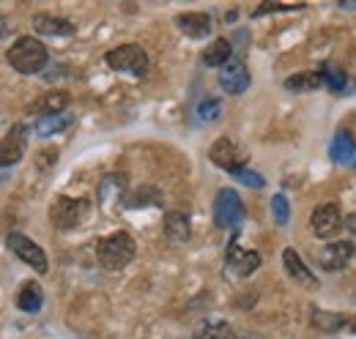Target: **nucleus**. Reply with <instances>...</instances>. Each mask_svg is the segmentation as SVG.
Listing matches in <instances>:
<instances>
[{
	"instance_id": "f257e3e1",
	"label": "nucleus",
	"mask_w": 356,
	"mask_h": 339,
	"mask_svg": "<svg viewBox=\"0 0 356 339\" xmlns=\"http://www.w3.org/2000/svg\"><path fill=\"white\" fill-rule=\"evenodd\" d=\"M134 254H137V244H134V238L127 230H115V233H110L107 238H102L96 244V260L107 271L127 268L134 260Z\"/></svg>"
},
{
	"instance_id": "f03ea898",
	"label": "nucleus",
	"mask_w": 356,
	"mask_h": 339,
	"mask_svg": "<svg viewBox=\"0 0 356 339\" xmlns=\"http://www.w3.org/2000/svg\"><path fill=\"white\" fill-rule=\"evenodd\" d=\"M6 60H8V66H11L14 72H19V74H39L47 66V60H49V52H47V47L39 42V39H33V36H19L17 42L8 47Z\"/></svg>"
},
{
	"instance_id": "7ed1b4c3",
	"label": "nucleus",
	"mask_w": 356,
	"mask_h": 339,
	"mask_svg": "<svg viewBox=\"0 0 356 339\" xmlns=\"http://www.w3.org/2000/svg\"><path fill=\"white\" fill-rule=\"evenodd\" d=\"M244 216H247V211H244V203H241L238 192L230 189V186L220 189L217 197H214V224L220 230H236L244 222Z\"/></svg>"
},
{
	"instance_id": "20e7f679",
	"label": "nucleus",
	"mask_w": 356,
	"mask_h": 339,
	"mask_svg": "<svg viewBox=\"0 0 356 339\" xmlns=\"http://www.w3.org/2000/svg\"><path fill=\"white\" fill-rule=\"evenodd\" d=\"M107 66L115 69V72H127V74H134V77H143L145 69H148V55L143 47L137 44H121L115 49H110L104 55Z\"/></svg>"
},
{
	"instance_id": "39448f33",
	"label": "nucleus",
	"mask_w": 356,
	"mask_h": 339,
	"mask_svg": "<svg viewBox=\"0 0 356 339\" xmlns=\"http://www.w3.org/2000/svg\"><path fill=\"white\" fill-rule=\"evenodd\" d=\"M88 213V203L83 197H55L49 206V222L58 230H74Z\"/></svg>"
},
{
	"instance_id": "423d86ee",
	"label": "nucleus",
	"mask_w": 356,
	"mask_h": 339,
	"mask_svg": "<svg viewBox=\"0 0 356 339\" xmlns=\"http://www.w3.org/2000/svg\"><path fill=\"white\" fill-rule=\"evenodd\" d=\"M209 159L217 165V167L227 170L230 175L233 172H238V170H244L247 165V151L236 142V140H230V137H220L214 145H211V151H209Z\"/></svg>"
},
{
	"instance_id": "0eeeda50",
	"label": "nucleus",
	"mask_w": 356,
	"mask_h": 339,
	"mask_svg": "<svg viewBox=\"0 0 356 339\" xmlns=\"http://www.w3.org/2000/svg\"><path fill=\"white\" fill-rule=\"evenodd\" d=\"M258 265H261V254L258 252L241 249L236 238L227 244V252H225V274H227V276H233V279H244V276L255 274Z\"/></svg>"
},
{
	"instance_id": "6e6552de",
	"label": "nucleus",
	"mask_w": 356,
	"mask_h": 339,
	"mask_svg": "<svg viewBox=\"0 0 356 339\" xmlns=\"http://www.w3.org/2000/svg\"><path fill=\"white\" fill-rule=\"evenodd\" d=\"M6 244H8V249L17 254L22 263H28L36 274H47L49 263H47L44 249H42L36 241H31V238H28V235H22V233H8Z\"/></svg>"
},
{
	"instance_id": "1a4fd4ad",
	"label": "nucleus",
	"mask_w": 356,
	"mask_h": 339,
	"mask_svg": "<svg viewBox=\"0 0 356 339\" xmlns=\"http://www.w3.org/2000/svg\"><path fill=\"white\" fill-rule=\"evenodd\" d=\"M28 151V126L17 124L3 140H0V167L17 165Z\"/></svg>"
},
{
	"instance_id": "9d476101",
	"label": "nucleus",
	"mask_w": 356,
	"mask_h": 339,
	"mask_svg": "<svg viewBox=\"0 0 356 339\" xmlns=\"http://www.w3.org/2000/svg\"><path fill=\"white\" fill-rule=\"evenodd\" d=\"M250 83H252L250 69L241 60H230L227 66L220 69V88H222L225 93H230V96H241L250 88Z\"/></svg>"
},
{
	"instance_id": "9b49d317",
	"label": "nucleus",
	"mask_w": 356,
	"mask_h": 339,
	"mask_svg": "<svg viewBox=\"0 0 356 339\" xmlns=\"http://www.w3.org/2000/svg\"><path fill=\"white\" fill-rule=\"evenodd\" d=\"M340 224H343V216H340V208H337L334 203H329V206H318L310 216V227L318 238H329V235H334V233L340 230Z\"/></svg>"
},
{
	"instance_id": "f8f14e48",
	"label": "nucleus",
	"mask_w": 356,
	"mask_h": 339,
	"mask_svg": "<svg viewBox=\"0 0 356 339\" xmlns=\"http://www.w3.org/2000/svg\"><path fill=\"white\" fill-rule=\"evenodd\" d=\"M351 257H354V244L351 241H334V244H326L318 252V260H321L323 271H340V268L348 265Z\"/></svg>"
},
{
	"instance_id": "ddd939ff",
	"label": "nucleus",
	"mask_w": 356,
	"mask_h": 339,
	"mask_svg": "<svg viewBox=\"0 0 356 339\" xmlns=\"http://www.w3.org/2000/svg\"><path fill=\"white\" fill-rule=\"evenodd\" d=\"M282 265H285L288 276H291V279H293L299 288H307V290H315V288H318L315 274L307 268V263L299 257V252H296V249H285V252H282Z\"/></svg>"
},
{
	"instance_id": "4468645a",
	"label": "nucleus",
	"mask_w": 356,
	"mask_h": 339,
	"mask_svg": "<svg viewBox=\"0 0 356 339\" xmlns=\"http://www.w3.org/2000/svg\"><path fill=\"white\" fill-rule=\"evenodd\" d=\"M178 31L189 39H206L211 33V17L203 14V11H186V14H178L176 17Z\"/></svg>"
},
{
	"instance_id": "2eb2a0df",
	"label": "nucleus",
	"mask_w": 356,
	"mask_h": 339,
	"mask_svg": "<svg viewBox=\"0 0 356 339\" xmlns=\"http://www.w3.org/2000/svg\"><path fill=\"white\" fill-rule=\"evenodd\" d=\"M96 195H99V206L102 208H110L113 203L124 200V195H127V178L124 175H104L102 183H99V189H96Z\"/></svg>"
},
{
	"instance_id": "dca6fc26",
	"label": "nucleus",
	"mask_w": 356,
	"mask_h": 339,
	"mask_svg": "<svg viewBox=\"0 0 356 339\" xmlns=\"http://www.w3.org/2000/svg\"><path fill=\"white\" fill-rule=\"evenodd\" d=\"M33 28L42 36H72L74 25L63 17H52V14H33Z\"/></svg>"
},
{
	"instance_id": "f3484780",
	"label": "nucleus",
	"mask_w": 356,
	"mask_h": 339,
	"mask_svg": "<svg viewBox=\"0 0 356 339\" xmlns=\"http://www.w3.org/2000/svg\"><path fill=\"white\" fill-rule=\"evenodd\" d=\"M329 156L337 162V165H351L356 162V140L351 131H337L332 145H329Z\"/></svg>"
},
{
	"instance_id": "a211bd4d",
	"label": "nucleus",
	"mask_w": 356,
	"mask_h": 339,
	"mask_svg": "<svg viewBox=\"0 0 356 339\" xmlns=\"http://www.w3.org/2000/svg\"><path fill=\"white\" fill-rule=\"evenodd\" d=\"M165 235L170 244H184L189 238V216L184 211L165 213Z\"/></svg>"
},
{
	"instance_id": "6ab92c4d",
	"label": "nucleus",
	"mask_w": 356,
	"mask_h": 339,
	"mask_svg": "<svg viewBox=\"0 0 356 339\" xmlns=\"http://www.w3.org/2000/svg\"><path fill=\"white\" fill-rule=\"evenodd\" d=\"M72 124H74V115H72V113L39 115V121H36V134H39V137H52V134H60L63 129H69Z\"/></svg>"
},
{
	"instance_id": "aec40b11",
	"label": "nucleus",
	"mask_w": 356,
	"mask_h": 339,
	"mask_svg": "<svg viewBox=\"0 0 356 339\" xmlns=\"http://www.w3.org/2000/svg\"><path fill=\"white\" fill-rule=\"evenodd\" d=\"M312 329L323 331V334H334V331H343L351 320L346 315H337V312H321V309H312Z\"/></svg>"
},
{
	"instance_id": "412c9836",
	"label": "nucleus",
	"mask_w": 356,
	"mask_h": 339,
	"mask_svg": "<svg viewBox=\"0 0 356 339\" xmlns=\"http://www.w3.org/2000/svg\"><path fill=\"white\" fill-rule=\"evenodd\" d=\"M17 306H19L22 312L36 315V312L44 306V293H42V288H39L36 282H25L22 290L17 293Z\"/></svg>"
},
{
	"instance_id": "4be33fe9",
	"label": "nucleus",
	"mask_w": 356,
	"mask_h": 339,
	"mask_svg": "<svg viewBox=\"0 0 356 339\" xmlns=\"http://www.w3.org/2000/svg\"><path fill=\"white\" fill-rule=\"evenodd\" d=\"M230 55H233V44L227 42V39H214L211 47H206V52H203V63L206 66H227L230 63Z\"/></svg>"
},
{
	"instance_id": "5701e85b",
	"label": "nucleus",
	"mask_w": 356,
	"mask_h": 339,
	"mask_svg": "<svg viewBox=\"0 0 356 339\" xmlns=\"http://www.w3.org/2000/svg\"><path fill=\"white\" fill-rule=\"evenodd\" d=\"M321 74L318 72H302V74H293L285 80V90H293V93H310L321 88Z\"/></svg>"
},
{
	"instance_id": "b1692460",
	"label": "nucleus",
	"mask_w": 356,
	"mask_h": 339,
	"mask_svg": "<svg viewBox=\"0 0 356 339\" xmlns=\"http://www.w3.org/2000/svg\"><path fill=\"white\" fill-rule=\"evenodd\" d=\"M318 74H321V83L326 85L329 90H334V93H343L346 90V72L343 69H337V66H332V63H323V66H318Z\"/></svg>"
},
{
	"instance_id": "393cba45",
	"label": "nucleus",
	"mask_w": 356,
	"mask_h": 339,
	"mask_svg": "<svg viewBox=\"0 0 356 339\" xmlns=\"http://www.w3.org/2000/svg\"><path fill=\"white\" fill-rule=\"evenodd\" d=\"M195 339H236V331H233L230 323L214 320V323H203V326L195 331Z\"/></svg>"
},
{
	"instance_id": "a878e982",
	"label": "nucleus",
	"mask_w": 356,
	"mask_h": 339,
	"mask_svg": "<svg viewBox=\"0 0 356 339\" xmlns=\"http://www.w3.org/2000/svg\"><path fill=\"white\" fill-rule=\"evenodd\" d=\"M66 104H69V93L55 90V93H47L44 99L36 104V110H42L44 115H55V113H66Z\"/></svg>"
},
{
	"instance_id": "bb28decb",
	"label": "nucleus",
	"mask_w": 356,
	"mask_h": 339,
	"mask_svg": "<svg viewBox=\"0 0 356 339\" xmlns=\"http://www.w3.org/2000/svg\"><path fill=\"white\" fill-rule=\"evenodd\" d=\"M162 203V195L154 189V186H143L134 192V197L129 200V208H143V206H159Z\"/></svg>"
},
{
	"instance_id": "cd10ccee",
	"label": "nucleus",
	"mask_w": 356,
	"mask_h": 339,
	"mask_svg": "<svg viewBox=\"0 0 356 339\" xmlns=\"http://www.w3.org/2000/svg\"><path fill=\"white\" fill-rule=\"evenodd\" d=\"M271 213H274V219H277L280 227H285L291 222V206H288V197L285 195H274L271 197Z\"/></svg>"
},
{
	"instance_id": "c85d7f7f",
	"label": "nucleus",
	"mask_w": 356,
	"mask_h": 339,
	"mask_svg": "<svg viewBox=\"0 0 356 339\" xmlns=\"http://www.w3.org/2000/svg\"><path fill=\"white\" fill-rule=\"evenodd\" d=\"M222 115V104H220V99H203L200 101V107H197V118L200 121H217Z\"/></svg>"
},
{
	"instance_id": "c756f323",
	"label": "nucleus",
	"mask_w": 356,
	"mask_h": 339,
	"mask_svg": "<svg viewBox=\"0 0 356 339\" xmlns=\"http://www.w3.org/2000/svg\"><path fill=\"white\" fill-rule=\"evenodd\" d=\"M233 178H238L241 183H247V186H252V189H264V186H266V181H264L261 172H252V170H247V167L233 172Z\"/></svg>"
},
{
	"instance_id": "7c9ffc66",
	"label": "nucleus",
	"mask_w": 356,
	"mask_h": 339,
	"mask_svg": "<svg viewBox=\"0 0 356 339\" xmlns=\"http://www.w3.org/2000/svg\"><path fill=\"white\" fill-rule=\"evenodd\" d=\"M55 162H58V148H47V151H42V154L36 156V167L42 170V172H47Z\"/></svg>"
},
{
	"instance_id": "2f4dec72",
	"label": "nucleus",
	"mask_w": 356,
	"mask_h": 339,
	"mask_svg": "<svg viewBox=\"0 0 356 339\" xmlns=\"http://www.w3.org/2000/svg\"><path fill=\"white\" fill-rule=\"evenodd\" d=\"M346 227H348V230H351V233L356 235V213H351V216L346 219Z\"/></svg>"
},
{
	"instance_id": "473e14b6",
	"label": "nucleus",
	"mask_w": 356,
	"mask_h": 339,
	"mask_svg": "<svg viewBox=\"0 0 356 339\" xmlns=\"http://www.w3.org/2000/svg\"><path fill=\"white\" fill-rule=\"evenodd\" d=\"M351 326H354V331H356V323H351Z\"/></svg>"
}]
</instances>
